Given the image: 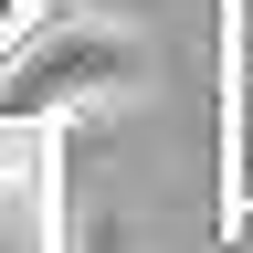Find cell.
Listing matches in <instances>:
<instances>
[{
  "label": "cell",
  "instance_id": "cell-1",
  "mask_svg": "<svg viewBox=\"0 0 253 253\" xmlns=\"http://www.w3.org/2000/svg\"><path fill=\"white\" fill-rule=\"evenodd\" d=\"M42 201H53L42 137H0V253H53L42 243Z\"/></svg>",
  "mask_w": 253,
  "mask_h": 253
}]
</instances>
